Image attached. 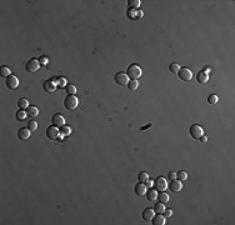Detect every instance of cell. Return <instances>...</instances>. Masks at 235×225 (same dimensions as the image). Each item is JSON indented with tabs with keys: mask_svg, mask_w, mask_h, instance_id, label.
Segmentation results:
<instances>
[{
	"mask_svg": "<svg viewBox=\"0 0 235 225\" xmlns=\"http://www.w3.org/2000/svg\"><path fill=\"white\" fill-rule=\"evenodd\" d=\"M126 75L129 76V79H131V80H138L140 76L143 75V72H141L140 66H138L137 64H131L126 69Z\"/></svg>",
	"mask_w": 235,
	"mask_h": 225,
	"instance_id": "cell-1",
	"label": "cell"
},
{
	"mask_svg": "<svg viewBox=\"0 0 235 225\" xmlns=\"http://www.w3.org/2000/svg\"><path fill=\"white\" fill-rule=\"evenodd\" d=\"M79 105V99L75 95H66L65 100H64V107L68 110H75Z\"/></svg>",
	"mask_w": 235,
	"mask_h": 225,
	"instance_id": "cell-2",
	"label": "cell"
},
{
	"mask_svg": "<svg viewBox=\"0 0 235 225\" xmlns=\"http://www.w3.org/2000/svg\"><path fill=\"white\" fill-rule=\"evenodd\" d=\"M154 189H155L156 191H159V193L166 191V189H168V181H166V179L164 178V177H158V178L154 180Z\"/></svg>",
	"mask_w": 235,
	"mask_h": 225,
	"instance_id": "cell-3",
	"label": "cell"
},
{
	"mask_svg": "<svg viewBox=\"0 0 235 225\" xmlns=\"http://www.w3.org/2000/svg\"><path fill=\"white\" fill-rule=\"evenodd\" d=\"M114 80H115L116 84H119V85H122V86H128V83L130 81L129 76L126 75V73H122V72L115 74V76H114Z\"/></svg>",
	"mask_w": 235,
	"mask_h": 225,
	"instance_id": "cell-4",
	"label": "cell"
},
{
	"mask_svg": "<svg viewBox=\"0 0 235 225\" xmlns=\"http://www.w3.org/2000/svg\"><path fill=\"white\" fill-rule=\"evenodd\" d=\"M190 135H191V138L199 140V139H200L204 135V130H203V128H201L200 125L193 124V125L190 126Z\"/></svg>",
	"mask_w": 235,
	"mask_h": 225,
	"instance_id": "cell-5",
	"label": "cell"
},
{
	"mask_svg": "<svg viewBox=\"0 0 235 225\" xmlns=\"http://www.w3.org/2000/svg\"><path fill=\"white\" fill-rule=\"evenodd\" d=\"M40 65L41 64H40V61L38 59H30L29 61L26 63L25 69H26L28 73H35V72H38V70H39Z\"/></svg>",
	"mask_w": 235,
	"mask_h": 225,
	"instance_id": "cell-6",
	"label": "cell"
},
{
	"mask_svg": "<svg viewBox=\"0 0 235 225\" xmlns=\"http://www.w3.org/2000/svg\"><path fill=\"white\" fill-rule=\"evenodd\" d=\"M45 133H46V136L49 139H51V140H58V136L61 135L59 128H56V126H54V125L48 126V129H46Z\"/></svg>",
	"mask_w": 235,
	"mask_h": 225,
	"instance_id": "cell-7",
	"label": "cell"
},
{
	"mask_svg": "<svg viewBox=\"0 0 235 225\" xmlns=\"http://www.w3.org/2000/svg\"><path fill=\"white\" fill-rule=\"evenodd\" d=\"M178 75L183 81H190L193 79V73L190 72V69L188 68H180V70L178 72Z\"/></svg>",
	"mask_w": 235,
	"mask_h": 225,
	"instance_id": "cell-8",
	"label": "cell"
},
{
	"mask_svg": "<svg viewBox=\"0 0 235 225\" xmlns=\"http://www.w3.org/2000/svg\"><path fill=\"white\" fill-rule=\"evenodd\" d=\"M5 84H6V86H8V89H10V90H15V89H18V86H19V79L16 78V76L10 75V76H8V78H6Z\"/></svg>",
	"mask_w": 235,
	"mask_h": 225,
	"instance_id": "cell-9",
	"label": "cell"
},
{
	"mask_svg": "<svg viewBox=\"0 0 235 225\" xmlns=\"http://www.w3.org/2000/svg\"><path fill=\"white\" fill-rule=\"evenodd\" d=\"M169 189H170V191H172V193H175V194L180 193L181 189H183V183L180 180H178V179L172 180V183L169 184Z\"/></svg>",
	"mask_w": 235,
	"mask_h": 225,
	"instance_id": "cell-10",
	"label": "cell"
},
{
	"mask_svg": "<svg viewBox=\"0 0 235 225\" xmlns=\"http://www.w3.org/2000/svg\"><path fill=\"white\" fill-rule=\"evenodd\" d=\"M31 135V131L29 130V128H21L18 130V138L21 140V142H25L30 138Z\"/></svg>",
	"mask_w": 235,
	"mask_h": 225,
	"instance_id": "cell-11",
	"label": "cell"
},
{
	"mask_svg": "<svg viewBox=\"0 0 235 225\" xmlns=\"http://www.w3.org/2000/svg\"><path fill=\"white\" fill-rule=\"evenodd\" d=\"M134 191H135V194L139 195V196H144V195H146L148 188H146V185L144 184V183H138V184L135 185V188H134Z\"/></svg>",
	"mask_w": 235,
	"mask_h": 225,
	"instance_id": "cell-12",
	"label": "cell"
},
{
	"mask_svg": "<svg viewBox=\"0 0 235 225\" xmlns=\"http://www.w3.org/2000/svg\"><path fill=\"white\" fill-rule=\"evenodd\" d=\"M51 123L54 126H56V128H61V126H64V123H65V120H64L63 115L60 114H54L53 118H51Z\"/></svg>",
	"mask_w": 235,
	"mask_h": 225,
	"instance_id": "cell-13",
	"label": "cell"
},
{
	"mask_svg": "<svg viewBox=\"0 0 235 225\" xmlns=\"http://www.w3.org/2000/svg\"><path fill=\"white\" fill-rule=\"evenodd\" d=\"M56 83H54L53 80H46L44 84H43V89H44L45 93H54L56 89Z\"/></svg>",
	"mask_w": 235,
	"mask_h": 225,
	"instance_id": "cell-14",
	"label": "cell"
},
{
	"mask_svg": "<svg viewBox=\"0 0 235 225\" xmlns=\"http://www.w3.org/2000/svg\"><path fill=\"white\" fill-rule=\"evenodd\" d=\"M143 11L139 10V9H129L128 10V16H129L130 19H140L143 18Z\"/></svg>",
	"mask_w": 235,
	"mask_h": 225,
	"instance_id": "cell-15",
	"label": "cell"
},
{
	"mask_svg": "<svg viewBox=\"0 0 235 225\" xmlns=\"http://www.w3.org/2000/svg\"><path fill=\"white\" fill-rule=\"evenodd\" d=\"M154 215H155L154 209L146 208V209L144 210V212H143V219H144L145 221H151V219L154 218Z\"/></svg>",
	"mask_w": 235,
	"mask_h": 225,
	"instance_id": "cell-16",
	"label": "cell"
},
{
	"mask_svg": "<svg viewBox=\"0 0 235 225\" xmlns=\"http://www.w3.org/2000/svg\"><path fill=\"white\" fill-rule=\"evenodd\" d=\"M209 80V74H206L205 72H199L198 75H196V81L200 83V84H206Z\"/></svg>",
	"mask_w": 235,
	"mask_h": 225,
	"instance_id": "cell-17",
	"label": "cell"
},
{
	"mask_svg": "<svg viewBox=\"0 0 235 225\" xmlns=\"http://www.w3.org/2000/svg\"><path fill=\"white\" fill-rule=\"evenodd\" d=\"M151 221L154 225H165V216L161 214H155Z\"/></svg>",
	"mask_w": 235,
	"mask_h": 225,
	"instance_id": "cell-18",
	"label": "cell"
},
{
	"mask_svg": "<svg viewBox=\"0 0 235 225\" xmlns=\"http://www.w3.org/2000/svg\"><path fill=\"white\" fill-rule=\"evenodd\" d=\"M146 198H148L149 201H151V203L156 201V200H158V191H156L155 189H149V190L146 191Z\"/></svg>",
	"mask_w": 235,
	"mask_h": 225,
	"instance_id": "cell-19",
	"label": "cell"
},
{
	"mask_svg": "<svg viewBox=\"0 0 235 225\" xmlns=\"http://www.w3.org/2000/svg\"><path fill=\"white\" fill-rule=\"evenodd\" d=\"M26 114H28V116H30V118H35V116L39 115V109L37 107H29L26 109Z\"/></svg>",
	"mask_w": 235,
	"mask_h": 225,
	"instance_id": "cell-20",
	"label": "cell"
},
{
	"mask_svg": "<svg viewBox=\"0 0 235 225\" xmlns=\"http://www.w3.org/2000/svg\"><path fill=\"white\" fill-rule=\"evenodd\" d=\"M154 212H155V214H163L164 212H165V205H164L163 203H156L155 205H154Z\"/></svg>",
	"mask_w": 235,
	"mask_h": 225,
	"instance_id": "cell-21",
	"label": "cell"
},
{
	"mask_svg": "<svg viewBox=\"0 0 235 225\" xmlns=\"http://www.w3.org/2000/svg\"><path fill=\"white\" fill-rule=\"evenodd\" d=\"M158 200L160 203H163V204H165V203H168L170 200V198H169V195L165 191H161L160 194H158Z\"/></svg>",
	"mask_w": 235,
	"mask_h": 225,
	"instance_id": "cell-22",
	"label": "cell"
},
{
	"mask_svg": "<svg viewBox=\"0 0 235 225\" xmlns=\"http://www.w3.org/2000/svg\"><path fill=\"white\" fill-rule=\"evenodd\" d=\"M18 107L20 108V109H28V108H29L30 107V105H29V100H28V99H24V98H23V99H20L19 101H18Z\"/></svg>",
	"mask_w": 235,
	"mask_h": 225,
	"instance_id": "cell-23",
	"label": "cell"
},
{
	"mask_svg": "<svg viewBox=\"0 0 235 225\" xmlns=\"http://www.w3.org/2000/svg\"><path fill=\"white\" fill-rule=\"evenodd\" d=\"M176 179H178V180H180L181 183H183V181H185V180L188 179V173H187V171H184V170L178 171V173H176Z\"/></svg>",
	"mask_w": 235,
	"mask_h": 225,
	"instance_id": "cell-24",
	"label": "cell"
},
{
	"mask_svg": "<svg viewBox=\"0 0 235 225\" xmlns=\"http://www.w3.org/2000/svg\"><path fill=\"white\" fill-rule=\"evenodd\" d=\"M0 75L4 76V78H8V76L11 75L10 69L8 66H1V68H0Z\"/></svg>",
	"mask_w": 235,
	"mask_h": 225,
	"instance_id": "cell-25",
	"label": "cell"
},
{
	"mask_svg": "<svg viewBox=\"0 0 235 225\" xmlns=\"http://www.w3.org/2000/svg\"><path fill=\"white\" fill-rule=\"evenodd\" d=\"M148 180H149V175H148V173H145V171L139 173V175H138V181H139V183H146Z\"/></svg>",
	"mask_w": 235,
	"mask_h": 225,
	"instance_id": "cell-26",
	"label": "cell"
},
{
	"mask_svg": "<svg viewBox=\"0 0 235 225\" xmlns=\"http://www.w3.org/2000/svg\"><path fill=\"white\" fill-rule=\"evenodd\" d=\"M26 116H28L26 111H25V110H23V109H20V110L16 113V119H18L19 121H23V120H25V119H26Z\"/></svg>",
	"mask_w": 235,
	"mask_h": 225,
	"instance_id": "cell-27",
	"label": "cell"
},
{
	"mask_svg": "<svg viewBox=\"0 0 235 225\" xmlns=\"http://www.w3.org/2000/svg\"><path fill=\"white\" fill-rule=\"evenodd\" d=\"M65 91L68 95H75L76 94V88L74 85H72V84H68V85L65 86Z\"/></svg>",
	"mask_w": 235,
	"mask_h": 225,
	"instance_id": "cell-28",
	"label": "cell"
},
{
	"mask_svg": "<svg viewBox=\"0 0 235 225\" xmlns=\"http://www.w3.org/2000/svg\"><path fill=\"white\" fill-rule=\"evenodd\" d=\"M169 70H170V73H173V74H178V72L180 70V66L176 64V63H172V64L169 65Z\"/></svg>",
	"mask_w": 235,
	"mask_h": 225,
	"instance_id": "cell-29",
	"label": "cell"
},
{
	"mask_svg": "<svg viewBox=\"0 0 235 225\" xmlns=\"http://www.w3.org/2000/svg\"><path fill=\"white\" fill-rule=\"evenodd\" d=\"M138 86H139V83H138V80H130L129 83H128V88H129L131 91L137 90V89H138Z\"/></svg>",
	"mask_w": 235,
	"mask_h": 225,
	"instance_id": "cell-30",
	"label": "cell"
},
{
	"mask_svg": "<svg viewBox=\"0 0 235 225\" xmlns=\"http://www.w3.org/2000/svg\"><path fill=\"white\" fill-rule=\"evenodd\" d=\"M128 4H129L130 9H138L140 6V0H130Z\"/></svg>",
	"mask_w": 235,
	"mask_h": 225,
	"instance_id": "cell-31",
	"label": "cell"
},
{
	"mask_svg": "<svg viewBox=\"0 0 235 225\" xmlns=\"http://www.w3.org/2000/svg\"><path fill=\"white\" fill-rule=\"evenodd\" d=\"M219 101V98L216 96V95H214V94H211V95H209V98H208V103L209 104H211V105H214V104H216Z\"/></svg>",
	"mask_w": 235,
	"mask_h": 225,
	"instance_id": "cell-32",
	"label": "cell"
},
{
	"mask_svg": "<svg viewBox=\"0 0 235 225\" xmlns=\"http://www.w3.org/2000/svg\"><path fill=\"white\" fill-rule=\"evenodd\" d=\"M70 133H72V129L69 128V126H61V130H60V134L64 136V135H70Z\"/></svg>",
	"mask_w": 235,
	"mask_h": 225,
	"instance_id": "cell-33",
	"label": "cell"
},
{
	"mask_svg": "<svg viewBox=\"0 0 235 225\" xmlns=\"http://www.w3.org/2000/svg\"><path fill=\"white\" fill-rule=\"evenodd\" d=\"M28 128H29L30 131H35V130L38 129V123L34 121V120H31V121L28 123Z\"/></svg>",
	"mask_w": 235,
	"mask_h": 225,
	"instance_id": "cell-34",
	"label": "cell"
},
{
	"mask_svg": "<svg viewBox=\"0 0 235 225\" xmlns=\"http://www.w3.org/2000/svg\"><path fill=\"white\" fill-rule=\"evenodd\" d=\"M58 81H59V84H56L58 86H60V88H65V86H66V85H65V79H64V78L58 79Z\"/></svg>",
	"mask_w": 235,
	"mask_h": 225,
	"instance_id": "cell-35",
	"label": "cell"
},
{
	"mask_svg": "<svg viewBox=\"0 0 235 225\" xmlns=\"http://www.w3.org/2000/svg\"><path fill=\"white\" fill-rule=\"evenodd\" d=\"M39 61H40V64H41V65H48L49 59H48V58H45V56H43V58H40V59H39Z\"/></svg>",
	"mask_w": 235,
	"mask_h": 225,
	"instance_id": "cell-36",
	"label": "cell"
},
{
	"mask_svg": "<svg viewBox=\"0 0 235 225\" xmlns=\"http://www.w3.org/2000/svg\"><path fill=\"white\" fill-rule=\"evenodd\" d=\"M168 177H169L170 180H175V179H176V173H175V171H170Z\"/></svg>",
	"mask_w": 235,
	"mask_h": 225,
	"instance_id": "cell-37",
	"label": "cell"
},
{
	"mask_svg": "<svg viewBox=\"0 0 235 225\" xmlns=\"http://www.w3.org/2000/svg\"><path fill=\"white\" fill-rule=\"evenodd\" d=\"M164 213H165V218H170V216L173 215V210H172V209H168V210H165Z\"/></svg>",
	"mask_w": 235,
	"mask_h": 225,
	"instance_id": "cell-38",
	"label": "cell"
},
{
	"mask_svg": "<svg viewBox=\"0 0 235 225\" xmlns=\"http://www.w3.org/2000/svg\"><path fill=\"white\" fill-rule=\"evenodd\" d=\"M146 186H148V188L154 186V181H153V180H148V181H146Z\"/></svg>",
	"mask_w": 235,
	"mask_h": 225,
	"instance_id": "cell-39",
	"label": "cell"
},
{
	"mask_svg": "<svg viewBox=\"0 0 235 225\" xmlns=\"http://www.w3.org/2000/svg\"><path fill=\"white\" fill-rule=\"evenodd\" d=\"M199 140H200L201 143H206V142H208V138H206V136H204V135H203V136H201L200 139H199Z\"/></svg>",
	"mask_w": 235,
	"mask_h": 225,
	"instance_id": "cell-40",
	"label": "cell"
},
{
	"mask_svg": "<svg viewBox=\"0 0 235 225\" xmlns=\"http://www.w3.org/2000/svg\"><path fill=\"white\" fill-rule=\"evenodd\" d=\"M203 72H205L206 74H209V73H210V69H209V68H204V70H203Z\"/></svg>",
	"mask_w": 235,
	"mask_h": 225,
	"instance_id": "cell-41",
	"label": "cell"
}]
</instances>
